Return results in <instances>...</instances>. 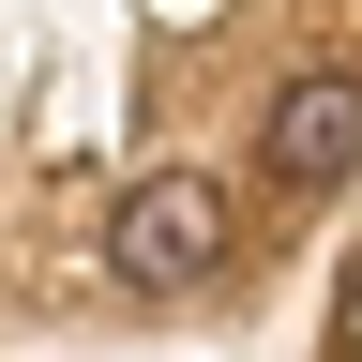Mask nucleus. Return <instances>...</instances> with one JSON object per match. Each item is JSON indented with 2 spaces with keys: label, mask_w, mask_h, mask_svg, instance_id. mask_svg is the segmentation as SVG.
<instances>
[{
  "label": "nucleus",
  "mask_w": 362,
  "mask_h": 362,
  "mask_svg": "<svg viewBox=\"0 0 362 362\" xmlns=\"http://www.w3.org/2000/svg\"><path fill=\"white\" fill-rule=\"evenodd\" d=\"M226 181L211 166H151V181H121V211H106V272L121 287H197V272H226Z\"/></svg>",
  "instance_id": "nucleus-1"
},
{
  "label": "nucleus",
  "mask_w": 362,
  "mask_h": 362,
  "mask_svg": "<svg viewBox=\"0 0 362 362\" xmlns=\"http://www.w3.org/2000/svg\"><path fill=\"white\" fill-rule=\"evenodd\" d=\"M257 151H272V181H287V197L362 181V76H347V61L287 76V90H272V121H257Z\"/></svg>",
  "instance_id": "nucleus-2"
}]
</instances>
